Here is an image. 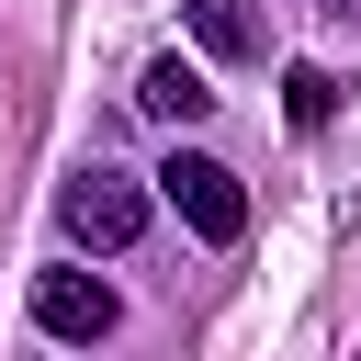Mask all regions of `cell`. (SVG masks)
Wrapping results in <instances>:
<instances>
[{
    "label": "cell",
    "instance_id": "6da1fadb",
    "mask_svg": "<svg viewBox=\"0 0 361 361\" xmlns=\"http://www.w3.org/2000/svg\"><path fill=\"white\" fill-rule=\"evenodd\" d=\"M56 226H68L79 248H102V259H113V248H135V237H147V180H135V169H113V158H79V169L56 180Z\"/></svg>",
    "mask_w": 361,
    "mask_h": 361
},
{
    "label": "cell",
    "instance_id": "7a4b0ae2",
    "mask_svg": "<svg viewBox=\"0 0 361 361\" xmlns=\"http://www.w3.org/2000/svg\"><path fill=\"white\" fill-rule=\"evenodd\" d=\"M158 203H169L203 248H237V237H248V192H237V169H226V158H203V147H169Z\"/></svg>",
    "mask_w": 361,
    "mask_h": 361
},
{
    "label": "cell",
    "instance_id": "3957f363",
    "mask_svg": "<svg viewBox=\"0 0 361 361\" xmlns=\"http://www.w3.org/2000/svg\"><path fill=\"white\" fill-rule=\"evenodd\" d=\"M113 282H90V271H34V327L45 338H113Z\"/></svg>",
    "mask_w": 361,
    "mask_h": 361
},
{
    "label": "cell",
    "instance_id": "277c9868",
    "mask_svg": "<svg viewBox=\"0 0 361 361\" xmlns=\"http://www.w3.org/2000/svg\"><path fill=\"white\" fill-rule=\"evenodd\" d=\"M135 113H147V124H169V135H192V124L214 113V79H203L192 56H147V79H135Z\"/></svg>",
    "mask_w": 361,
    "mask_h": 361
},
{
    "label": "cell",
    "instance_id": "5b68a950",
    "mask_svg": "<svg viewBox=\"0 0 361 361\" xmlns=\"http://www.w3.org/2000/svg\"><path fill=\"white\" fill-rule=\"evenodd\" d=\"M192 45H203V56H259L248 0H192Z\"/></svg>",
    "mask_w": 361,
    "mask_h": 361
},
{
    "label": "cell",
    "instance_id": "8992f818",
    "mask_svg": "<svg viewBox=\"0 0 361 361\" xmlns=\"http://www.w3.org/2000/svg\"><path fill=\"white\" fill-rule=\"evenodd\" d=\"M282 113H293V124H327V113H338V79H327V68H293V79H282Z\"/></svg>",
    "mask_w": 361,
    "mask_h": 361
}]
</instances>
